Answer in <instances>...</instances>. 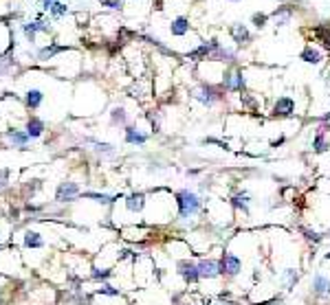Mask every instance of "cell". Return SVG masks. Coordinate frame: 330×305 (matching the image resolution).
<instances>
[{"label": "cell", "mask_w": 330, "mask_h": 305, "mask_svg": "<svg viewBox=\"0 0 330 305\" xmlns=\"http://www.w3.org/2000/svg\"><path fill=\"white\" fill-rule=\"evenodd\" d=\"M174 198H176V207H178V218L180 220H192L202 211V200H200V196L194 193V191L180 189Z\"/></svg>", "instance_id": "cell-1"}, {"label": "cell", "mask_w": 330, "mask_h": 305, "mask_svg": "<svg viewBox=\"0 0 330 305\" xmlns=\"http://www.w3.org/2000/svg\"><path fill=\"white\" fill-rule=\"evenodd\" d=\"M242 273V259L236 253L224 251L220 255V277L224 279H236Z\"/></svg>", "instance_id": "cell-2"}, {"label": "cell", "mask_w": 330, "mask_h": 305, "mask_svg": "<svg viewBox=\"0 0 330 305\" xmlns=\"http://www.w3.org/2000/svg\"><path fill=\"white\" fill-rule=\"evenodd\" d=\"M310 295L319 299V301H328L330 299V277L324 275L322 270H317L310 277Z\"/></svg>", "instance_id": "cell-3"}, {"label": "cell", "mask_w": 330, "mask_h": 305, "mask_svg": "<svg viewBox=\"0 0 330 305\" xmlns=\"http://www.w3.org/2000/svg\"><path fill=\"white\" fill-rule=\"evenodd\" d=\"M176 273L185 281V286H196L200 281V275H198V264L194 259H180L176 264Z\"/></svg>", "instance_id": "cell-4"}, {"label": "cell", "mask_w": 330, "mask_h": 305, "mask_svg": "<svg viewBox=\"0 0 330 305\" xmlns=\"http://www.w3.org/2000/svg\"><path fill=\"white\" fill-rule=\"evenodd\" d=\"M198 275H200V281L207 279H218L220 277V259H214V257H202L198 259Z\"/></svg>", "instance_id": "cell-5"}, {"label": "cell", "mask_w": 330, "mask_h": 305, "mask_svg": "<svg viewBox=\"0 0 330 305\" xmlns=\"http://www.w3.org/2000/svg\"><path fill=\"white\" fill-rule=\"evenodd\" d=\"M246 86L244 81V75H242V70H224L222 75V88L227 92H242Z\"/></svg>", "instance_id": "cell-6"}, {"label": "cell", "mask_w": 330, "mask_h": 305, "mask_svg": "<svg viewBox=\"0 0 330 305\" xmlns=\"http://www.w3.org/2000/svg\"><path fill=\"white\" fill-rule=\"evenodd\" d=\"M192 95H194V99L198 103H202V105H214L220 99V90L216 86H212V84H200L196 88L194 92H192Z\"/></svg>", "instance_id": "cell-7"}, {"label": "cell", "mask_w": 330, "mask_h": 305, "mask_svg": "<svg viewBox=\"0 0 330 305\" xmlns=\"http://www.w3.org/2000/svg\"><path fill=\"white\" fill-rule=\"evenodd\" d=\"M295 114V101L290 97H280L273 103V116L275 119H288Z\"/></svg>", "instance_id": "cell-8"}, {"label": "cell", "mask_w": 330, "mask_h": 305, "mask_svg": "<svg viewBox=\"0 0 330 305\" xmlns=\"http://www.w3.org/2000/svg\"><path fill=\"white\" fill-rule=\"evenodd\" d=\"M77 196H80V187H77L75 182H62V185L58 187V193H55L58 202H70V200H75Z\"/></svg>", "instance_id": "cell-9"}, {"label": "cell", "mask_w": 330, "mask_h": 305, "mask_svg": "<svg viewBox=\"0 0 330 305\" xmlns=\"http://www.w3.org/2000/svg\"><path fill=\"white\" fill-rule=\"evenodd\" d=\"M231 207L236 211H242L244 215H249V207H251V198L246 191H238L231 196Z\"/></svg>", "instance_id": "cell-10"}, {"label": "cell", "mask_w": 330, "mask_h": 305, "mask_svg": "<svg viewBox=\"0 0 330 305\" xmlns=\"http://www.w3.org/2000/svg\"><path fill=\"white\" fill-rule=\"evenodd\" d=\"M280 281H282V288L284 290H293L300 281V270L297 268H284L282 275H280Z\"/></svg>", "instance_id": "cell-11"}, {"label": "cell", "mask_w": 330, "mask_h": 305, "mask_svg": "<svg viewBox=\"0 0 330 305\" xmlns=\"http://www.w3.org/2000/svg\"><path fill=\"white\" fill-rule=\"evenodd\" d=\"M231 37H234V42L238 44V46H244V44L251 42V33L244 24H234L231 26Z\"/></svg>", "instance_id": "cell-12"}, {"label": "cell", "mask_w": 330, "mask_h": 305, "mask_svg": "<svg viewBox=\"0 0 330 305\" xmlns=\"http://www.w3.org/2000/svg\"><path fill=\"white\" fill-rule=\"evenodd\" d=\"M143 207H146V196H143V193H130V196L126 198V209H128L130 213H139Z\"/></svg>", "instance_id": "cell-13"}, {"label": "cell", "mask_w": 330, "mask_h": 305, "mask_svg": "<svg viewBox=\"0 0 330 305\" xmlns=\"http://www.w3.org/2000/svg\"><path fill=\"white\" fill-rule=\"evenodd\" d=\"M146 141H148V134H143L141 130L126 127V143H130V145H146Z\"/></svg>", "instance_id": "cell-14"}, {"label": "cell", "mask_w": 330, "mask_h": 305, "mask_svg": "<svg viewBox=\"0 0 330 305\" xmlns=\"http://www.w3.org/2000/svg\"><path fill=\"white\" fill-rule=\"evenodd\" d=\"M290 15H293V13H290L288 7H278L271 13V18H273V22L278 26H284V24H288V22H290Z\"/></svg>", "instance_id": "cell-15"}, {"label": "cell", "mask_w": 330, "mask_h": 305, "mask_svg": "<svg viewBox=\"0 0 330 305\" xmlns=\"http://www.w3.org/2000/svg\"><path fill=\"white\" fill-rule=\"evenodd\" d=\"M51 26L44 24V22H29V24L22 26V31H24V35L29 37V40L33 42V35H36V31H48Z\"/></svg>", "instance_id": "cell-16"}, {"label": "cell", "mask_w": 330, "mask_h": 305, "mask_svg": "<svg viewBox=\"0 0 330 305\" xmlns=\"http://www.w3.org/2000/svg\"><path fill=\"white\" fill-rule=\"evenodd\" d=\"M302 59H304L306 64H312V66H315V64L322 62V53H319L317 48H312V46H306L304 51H302Z\"/></svg>", "instance_id": "cell-17"}, {"label": "cell", "mask_w": 330, "mask_h": 305, "mask_svg": "<svg viewBox=\"0 0 330 305\" xmlns=\"http://www.w3.org/2000/svg\"><path fill=\"white\" fill-rule=\"evenodd\" d=\"M170 31H172V35H185L187 31H190V22H187V18H176L172 22V26H170Z\"/></svg>", "instance_id": "cell-18"}, {"label": "cell", "mask_w": 330, "mask_h": 305, "mask_svg": "<svg viewBox=\"0 0 330 305\" xmlns=\"http://www.w3.org/2000/svg\"><path fill=\"white\" fill-rule=\"evenodd\" d=\"M328 147H330V143L326 141V136H324V132H317L315 138H312V152H317V154H324V152H328Z\"/></svg>", "instance_id": "cell-19"}, {"label": "cell", "mask_w": 330, "mask_h": 305, "mask_svg": "<svg viewBox=\"0 0 330 305\" xmlns=\"http://www.w3.org/2000/svg\"><path fill=\"white\" fill-rule=\"evenodd\" d=\"M44 132V123L40 119H36V116H33V119H29V123H26V134H29L31 138H36V136H40Z\"/></svg>", "instance_id": "cell-20"}, {"label": "cell", "mask_w": 330, "mask_h": 305, "mask_svg": "<svg viewBox=\"0 0 330 305\" xmlns=\"http://www.w3.org/2000/svg\"><path fill=\"white\" fill-rule=\"evenodd\" d=\"M7 138L14 145H18V147H24L26 145V141H29V134H22V132H18V130H9L7 132Z\"/></svg>", "instance_id": "cell-21"}, {"label": "cell", "mask_w": 330, "mask_h": 305, "mask_svg": "<svg viewBox=\"0 0 330 305\" xmlns=\"http://www.w3.org/2000/svg\"><path fill=\"white\" fill-rule=\"evenodd\" d=\"M24 246H26V248H40V246H42L40 233H36V231L24 233Z\"/></svg>", "instance_id": "cell-22"}, {"label": "cell", "mask_w": 330, "mask_h": 305, "mask_svg": "<svg viewBox=\"0 0 330 305\" xmlns=\"http://www.w3.org/2000/svg\"><path fill=\"white\" fill-rule=\"evenodd\" d=\"M212 57L220 59V62H227V64H234V62H236V53H234V51H229V48H222V46H220L218 51L212 55Z\"/></svg>", "instance_id": "cell-23"}, {"label": "cell", "mask_w": 330, "mask_h": 305, "mask_svg": "<svg viewBox=\"0 0 330 305\" xmlns=\"http://www.w3.org/2000/svg\"><path fill=\"white\" fill-rule=\"evenodd\" d=\"M42 99H44V95L40 90H29V92H26V105H29L31 110H36L38 105L42 103Z\"/></svg>", "instance_id": "cell-24"}, {"label": "cell", "mask_w": 330, "mask_h": 305, "mask_svg": "<svg viewBox=\"0 0 330 305\" xmlns=\"http://www.w3.org/2000/svg\"><path fill=\"white\" fill-rule=\"evenodd\" d=\"M97 295H106V297H121V290H119V288H112L110 284H106V281H104V284L99 286Z\"/></svg>", "instance_id": "cell-25"}, {"label": "cell", "mask_w": 330, "mask_h": 305, "mask_svg": "<svg viewBox=\"0 0 330 305\" xmlns=\"http://www.w3.org/2000/svg\"><path fill=\"white\" fill-rule=\"evenodd\" d=\"M302 233H304L306 242H310V244H319L324 240V233H317V231H310V229H302Z\"/></svg>", "instance_id": "cell-26"}, {"label": "cell", "mask_w": 330, "mask_h": 305, "mask_svg": "<svg viewBox=\"0 0 330 305\" xmlns=\"http://www.w3.org/2000/svg\"><path fill=\"white\" fill-rule=\"evenodd\" d=\"M110 275H112V270H108V268H92V273H90V277L97 281H106Z\"/></svg>", "instance_id": "cell-27"}, {"label": "cell", "mask_w": 330, "mask_h": 305, "mask_svg": "<svg viewBox=\"0 0 330 305\" xmlns=\"http://www.w3.org/2000/svg\"><path fill=\"white\" fill-rule=\"evenodd\" d=\"M84 198H90V200H95V202H102V204H108V202H112V198L106 196V193H92V191H88L84 193Z\"/></svg>", "instance_id": "cell-28"}, {"label": "cell", "mask_w": 330, "mask_h": 305, "mask_svg": "<svg viewBox=\"0 0 330 305\" xmlns=\"http://www.w3.org/2000/svg\"><path fill=\"white\" fill-rule=\"evenodd\" d=\"M110 121H112V125L126 123V110H124V108H114L112 114H110Z\"/></svg>", "instance_id": "cell-29"}, {"label": "cell", "mask_w": 330, "mask_h": 305, "mask_svg": "<svg viewBox=\"0 0 330 305\" xmlns=\"http://www.w3.org/2000/svg\"><path fill=\"white\" fill-rule=\"evenodd\" d=\"M66 46H46V48H42L40 51V59H48V57H53L55 53H60V51H64Z\"/></svg>", "instance_id": "cell-30"}, {"label": "cell", "mask_w": 330, "mask_h": 305, "mask_svg": "<svg viewBox=\"0 0 330 305\" xmlns=\"http://www.w3.org/2000/svg\"><path fill=\"white\" fill-rule=\"evenodd\" d=\"M48 11H51L55 18H60V15H64L66 11H68V7H66V4H62V2H53V7L48 9Z\"/></svg>", "instance_id": "cell-31"}, {"label": "cell", "mask_w": 330, "mask_h": 305, "mask_svg": "<svg viewBox=\"0 0 330 305\" xmlns=\"http://www.w3.org/2000/svg\"><path fill=\"white\" fill-rule=\"evenodd\" d=\"M253 24L258 26V29H262V26H266V20H268V15L266 13H253Z\"/></svg>", "instance_id": "cell-32"}, {"label": "cell", "mask_w": 330, "mask_h": 305, "mask_svg": "<svg viewBox=\"0 0 330 305\" xmlns=\"http://www.w3.org/2000/svg\"><path fill=\"white\" fill-rule=\"evenodd\" d=\"M92 145H95L97 152H102V154H114V149L112 145H108V143H97V141H90Z\"/></svg>", "instance_id": "cell-33"}, {"label": "cell", "mask_w": 330, "mask_h": 305, "mask_svg": "<svg viewBox=\"0 0 330 305\" xmlns=\"http://www.w3.org/2000/svg\"><path fill=\"white\" fill-rule=\"evenodd\" d=\"M104 2L108 4V7H112V9H121V0L117 2V0H104Z\"/></svg>", "instance_id": "cell-34"}, {"label": "cell", "mask_w": 330, "mask_h": 305, "mask_svg": "<svg viewBox=\"0 0 330 305\" xmlns=\"http://www.w3.org/2000/svg\"><path fill=\"white\" fill-rule=\"evenodd\" d=\"M7 176H9L7 171H0V189H2V187L7 185Z\"/></svg>", "instance_id": "cell-35"}, {"label": "cell", "mask_w": 330, "mask_h": 305, "mask_svg": "<svg viewBox=\"0 0 330 305\" xmlns=\"http://www.w3.org/2000/svg\"><path fill=\"white\" fill-rule=\"evenodd\" d=\"M284 141H286V138H284V136H280V138H275V141H271V147H280V145H284Z\"/></svg>", "instance_id": "cell-36"}, {"label": "cell", "mask_w": 330, "mask_h": 305, "mask_svg": "<svg viewBox=\"0 0 330 305\" xmlns=\"http://www.w3.org/2000/svg\"><path fill=\"white\" fill-rule=\"evenodd\" d=\"M53 2H55V0H44V9H46V11H48V9H51V7H53Z\"/></svg>", "instance_id": "cell-37"}, {"label": "cell", "mask_w": 330, "mask_h": 305, "mask_svg": "<svg viewBox=\"0 0 330 305\" xmlns=\"http://www.w3.org/2000/svg\"><path fill=\"white\" fill-rule=\"evenodd\" d=\"M324 259H326V262H330V248H328V253L324 255Z\"/></svg>", "instance_id": "cell-38"}, {"label": "cell", "mask_w": 330, "mask_h": 305, "mask_svg": "<svg viewBox=\"0 0 330 305\" xmlns=\"http://www.w3.org/2000/svg\"><path fill=\"white\" fill-rule=\"evenodd\" d=\"M326 84H328V86H330V73H328V75H326Z\"/></svg>", "instance_id": "cell-39"}, {"label": "cell", "mask_w": 330, "mask_h": 305, "mask_svg": "<svg viewBox=\"0 0 330 305\" xmlns=\"http://www.w3.org/2000/svg\"><path fill=\"white\" fill-rule=\"evenodd\" d=\"M180 305H192V303H180Z\"/></svg>", "instance_id": "cell-40"}, {"label": "cell", "mask_w": 330, "mask_h": 305, "mask_svg": "<svg viewBox=\"0 0 330 305\" xmlns=\"http://www.w3.org/2000/svg\"><path fill=\"white\" fill-rule=\"evenodd\" d=\"M0 305H2V297H0Z\"/></svg>", "instance_id": "cell-41"}, {"label": "cell", "mask_w": 330, "mask_h": 305, "mask_svg": "<svg viewBox=\"0 0 330 305\" xmlns=\"http://www.w3.org/2000/svg\"><path fill=\"white\" fill-rule=\"evenodd\" d=\"M229 2H236V0H229Z\"/></svg>", "instance_id": "cell-42"}]
</instances>
